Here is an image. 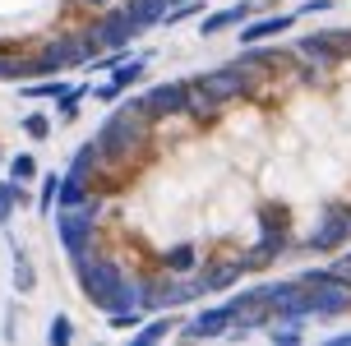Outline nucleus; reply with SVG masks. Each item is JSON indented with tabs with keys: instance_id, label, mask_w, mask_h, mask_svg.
Returning <instances> with one entry per match:
<instances>
[{
	"instance_id": "nucleus-1",
	"label": "nucleus",
	"mask_w": 351,
	"mask_h": 346,
	"mask_svg": "<svg viewBox=\"0 0 351 346\" xmlns=\"http://www.w3.org/2000/svg\"><path fill=\"white\" fill-rule=\"evenodd\" d=\"M19 208H28V190H23V180H0V226H10V217H14Z\"/></svg>"
},
{
	"instance_id": "nucleus-2",
	"label": "nucleus",
	"mask_w": 351,
	"mask_h": 346,
	"mask_svg": "<svg viewBox=\"0 0 351 346\" xmlns=\"http://www.w3.org/2000/svg\"><path fill=\"white\" fill-rule=\"evenodd\" d=\"M291 23H296V14H278V18H259V23H250L245 33H241V42H245V47H259L263 37H278V33H287V28H291Z\"/></svg>"
},
{
	"instance_id": "nucleus-3",
	"label": "nucleus",
	"mask_w": 351,
	"mask_h": 346,
	"mask_svg": "<svg viewBox=\"0 0 351 346\" xmlns=\"http://www.w3.org/2000/svg\"><path fill=\"white\" fill-rule=\"evenodd\" d=\"M250 14H254V5H250V0H241V5H231V10H222V14H213L208 23H204V37L227 33V28H236V23H245Z\"/></svg>"
},
{
	"instance_id": "nucleus-4",
	"label": "nucleus",
	"mask_w": 351,
	"mask_h": 346,
	"mask_svg": "<svg viewBox=\"0 0 351 346\" xmlns=\"http://www.w3.org/2000/svg\"><path fill=\"white\" fill-rule=\"evenodd\" d=\"M37 286V273H33V259H28V254H23V249H19L14 245V291L19 295H28Z\"/></svg>"
},
{
	"instance_id": "nucleus-5",
	"label": "nucleus",
	"mask_w": 351,
	"mask_h": 346,
	"mask_svg": "<svg viewBox=\"0 0 351 346\" xmlns=\"http://www.w3.org/2000/svg\"><path fill=\"white\" fill-rule=\"evenodd\" d=\"M60 199V175H42V190H37V212H51Z\"/></svg>"
},
{
	"instance_id": "nucleus-6",
	"label": "nucleus",
	"mask_w": 351,
	"mask_h": 346,
	"mask_svg": "<svg viewBox=\"0 0 351 346\" xmlns=\"http://www.w3.org/2000/svg\"><path fill=\"white\" fill-rule=\"evenodd\" d=\"M23 134H28V138H47V134H51V116H47V111L23 116Z\"/></svg>"
},
{
	"instance_id": "nucleus-7",
	"label": "nucleus",
	"mask_w": 351,
	"mask_h": 346,
	"mask_svg": "<svg viewBox=\"0 0 351 346\" xmlns=\"http://www.w3.org/2000/svg\"><path fill=\"white\" fill-rule=\"evenodd\" d=\"M10 175L28 185V180H33V175H37V157H33V153H19L14 162H10Z\"/></svg>"
},
{
	"instance_id": "nucleus-8",
	"label": "nucleus",
	"mask_w": 351,
	"mask_h": 346,
	"mask_svg": "<svg viewBox=\"0 0 351 346\" xmlns=\"http://www.w3.org/2000/svg\"><path fill=\"white\" fill-rule=\"evenodd\" d=\"M47 337H51V346H65V342H74V323L65 319V314H56V319H51V328H47Z\"/></svg>"
},
{
	"instance_id": "nucleus-9",
	"label": "nucleus",
	"mask_w": 351,
	"mask_h": 346,
	"mask_svg": "<svg viewBox=\"0 0 351 346\" xmlns=\"http://www.w3.org/2000/svg\"><path fill=\"white\" fill-rule=\"evenodd\" d=\"M167 332H171V319H162V323H153V328H143L139 342H153V337H167Z\"/></svg>"
}]
</instances>
